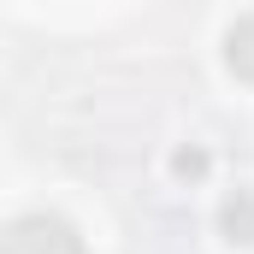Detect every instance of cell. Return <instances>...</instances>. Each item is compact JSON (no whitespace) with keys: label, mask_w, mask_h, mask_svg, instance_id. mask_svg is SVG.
<instances>
[{"label":"cell","mask_w":254,"mask_h":254,"mask_svg":"<svg viewBox=\"0 0 254 254\" xmlns=\"http://www.w3.org/2000/svg\"><path fill=\"white\" fill-rule=\"evenodd\" d=\"M219 231H225L231 243L254 249V190H231L219 201Z\"/></svg>","instance_id":"7a4b0ae2"},{"label":"cell","mask_w":254,"mask_h":254,"mask_svg":"<svg viewBox=\"0 0 254 254\" xmlns=\"http://www.w3.org/2000/svg\"><path fill=\"white\" fill-rule=\"evenodd\" d=\"M172 172H178V178H207V154H201V148H178V154H172Z\"/></svg>","instance_id":"277c9868"},{"label":"cell","mask_w":254,"mask_h":254,"mask_svg":"<svg viewBox=\"0 0 254 254\" xmlns=\"http://www.w3.org/2000/svg\"><path fill=\"white\" fill-rule=\"evenodd\" d=\"M0 254H89L83 237L54 219V213H30V219H12L6 237H0Z\"/></svg>","instance_id":"6da1fadb"},{"label":"cell","mask_w":254,"mask_h":254,"mask_svg":"<svg viewBox=\"0 0 254 254\" xmlns=\"http://www.w3.org/2000/svg\"><path fill=\"white\" fill-rule=\"evenodd\" d=\"M225 65H231V77L254 83V12L225 30Z\"/></svg>","instance_id":"3957f363"}]
</instances>
